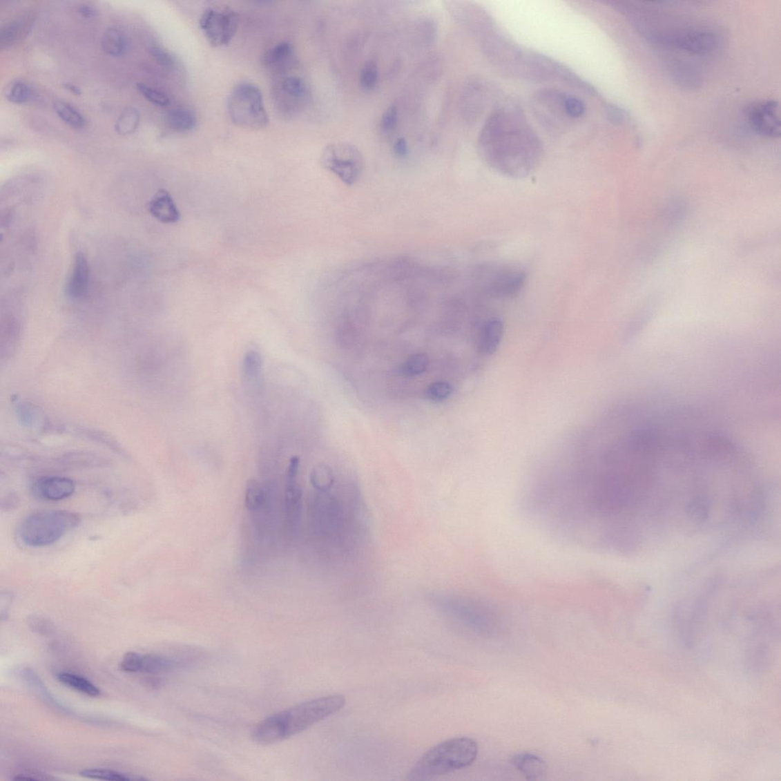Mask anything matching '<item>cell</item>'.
Listing matches in <instances>:
<instances>
[{
    "label": "cell",
    "instance_id": "cell-44",
    "mask_svg": "<svg viewBox=\"0 0 781 781\" xmlns=\"http://www.w3.org/2000/svg\"><path fill=\"white\" fill-rule=\"evenodd\" d=\"M64 87L73 94L76 95V96H79V95L81 94V90H80L77 86L67 84L64 85Z\"/></svg>",
    "mask_w": 781,
    "mask_h": 781
},
{
    "label": "cell",
    "instance_id": "cell-36",
    "mask_svg": "<svg viewBox=\"0 0 781 781\" xmlns=\"http://www.w3.org/2000/svg\"><path fill=\"white\" fill-rule=\"evenodd\" d=\"M565 109L569 119H579L585 114L586 105L583 102L571 95L566 94L565 97Z\"/></svg>",
    "mask_w": 781,
    "mask_h": 781
},
{
    "label": "cell",
    "instance_id": "cell-23",
    "mask_svg": "<svg viewBox=\"0 0 781 781\" xmlns=\"http://www.w3.org/2000/svg\"><path fill=\"white\" fill-rule=\"evenodd\" d=\"M177 666V662L167 657L157 655H142L140 673L163 674Z\"/></svg>",
    "mask_w": 781,
    "mask_h": 781
},
{
    "label": "cell",
    "instance_id": "cell-22",
    "mask_svg": "<svg viewBox=\"0 0 781 781\" xmlns=\"http://www.w3.org/2000/svg\"><path fill=\"white\" fill-rule=\"evenodd\" d=\"M57 680L64 686L90 697H98L101 691L93 682L84 677L70 673H59L56 675Z\"/></svg>",
    "mask_w": 781,
    "mask_h": 781
},
{
    "label": "cell",
    "instance_id": "cell-19",
    "mask_svg": "<svg viewBox=\"0 0 781 781\" xmlns=\"http://www.w3.org/2000/svg\"><path fill=\"white\" fill-rule=\"evenodd\" d=\"M503 330L505 327L501 319L492 318L487 320L479 334V349L481 353L486 355L494 354L502 340Z\"/></svg>",
    "mask_w": 781,
    "mask_h": 781
},
{
    "label": "cell",
    "instance_id": "cell-24",
    "mask_svg": "<svg viewBox=\"0 0 781 781\" xmlns=\"http://www.w3.org/2000/svg\"><path fill=\"white\" fill-rule=\"evenodd\" d=\"M166 120L168 125L177 133H188L196 126L195 115L186 108L173 109L167 115Z\"/></svg>",
    "mask_w": 781,
    "mask_h": 781
},
{
    "label": "cell",
    "instance_id": "cell-17",
    "mask_svg": "<svg viewBox=\"0 0 781 781\" xmlns=\"http://www.w3.org/2000/svg\"><path fill=\"white\" fill-rule=\"evenodd\" d=\"M262 64L264 67L276 74L284 75L293 67L295 52L293 46L289 42L277 44L265 54Z\"/></svg>",
    "mask_w": 781,
    "mask_h": 781
},
{
    "label": "cell",
    "instance_id": "cell-21",
    "mask_svg": "<svg viewBox=\"0 0 781 781\" xmlns=\"http://www.w3.org/2000/svg\"><path fill=\"white\" fill-rule=\"evenodd\" d=\"M104 52L115 57H121L127 50V41L125 35L116 27H110L104 32L101 40Z\"/></svg>",
    "mask_w": 781,
    "mask_h": 781
},
{
    "label": "cell",
    "instance_id": "cell-20",
    "mask_svg": "<svg viewBox=\"0 0 781 781\" xmlns=\"http://www.w3.org/2000/svg\"><path fill=\"white\" fill-rule=\"evenodd\" d=\"M514 768L530 780H536L543 776L546 772V764L541 758L530 753L514 755L512 759Z\"/></svg>",
    "mask_w": 781,
    "mask_h": 781
},
{
    "label": "cell",
    "instance_id": "cell-10",
    "mask_svg": "<svg viewBox=\"0 0 781 781\" xmlns=\"http://www.w3.org/2000/svg\"><path fill=\"white\" fill-rule=\"evenodd\" d=\"M434 604L442 614L474 630H481V627L488 624L486 610L480 604L465 598L434 595Z\"/></svg>",
    "mask_w": 781,
    "mask_h": 781
},
{
    "label": "cell",
    "instance_id": "cell-9",
    "mask_svg": "<svg viewBox=\"0 0 781 781\" xmlns=\"http://www.w3.org/2000/svg\"><path fill=\"white\" fill-rule=\"evenodd\" d=\"M484 272L483 289L494 298L516 296L523 289L527 279L523 270L514 266H488Z\"/></svg>",
    "mask_w": 781,
    "mask_h": 781
},
{
    "label": "cell",
    "instance_id": "cell-33",
    "mask_svg": "<svg viewBox=\"0 0 781 781\" xmlns=\"http://www.w3.org/2000/svg\"><path fill=\"white\" fill-rule=\"evenodd\" d=\"M378 70L374 61H368L363 65L360 72V83L362 88L366 90H374L378 83Z\"/></svg>",
    "mask_w": 781,
    "mask_h": 781
},
{
    "label": "cell",
    "instance_id": "cell-35",
    "mask_svg": "<svg viewBox=\"0 0 781 781\" xmlns=\"http://www.w3.org/2000/svg\"><path fill=\"white\" fill-rule=\"evenodd\" d=\"M452 392V386L447 382H435L430 385L425 392V396L434 403H441L447 399Z\"/></svg>",
    "mask_w": 781,
    "mask_h": 781
},
{
    "label": "cell",
    "instance_id": "cell-30",
    "mask_svg": "<svg viewBox=\"0 0 781 781\" xmlns=\"http://www.w3.org/2000/svg\"><path fill=\"white\" fill-rule=\"evenodd\" d=\"M428 365L429 358L426 354H414L403 364L400 372L407 377L419 376L427 370Z\"/></svg>",
    "mask_w": 781,
    "mask_h": 781
},
{
    "label": "cell",
    "instance_id": "cell-41",
    "mask_svg": "<svg viewBox=\"0 0 781 781\" xmlns=\"http://www.w3.org/2000/svg\"><path fill=\"white\" fill-rule=\"evenodd\" d=\"M394 153L396 155L401 158L406 157L408 155V144L404 137H399L396 141L393 146Z\"/></svg>",
    "mask_w": 781,
    "mask_h": 781
},
{
    "label": "cell",
    "instance_id": "cell-28",
    "mask_svg": "<svg viewBox=\"0 0 781 781\" xmlns=\"http://www.w3.org/2000/svg\"><path fill=\"white\" fill-rule=\"evenodd\" d=\"M33 91L30 85L24 80L17 79L7 86L6 98L10 103L23 104L27 103L32 97Z\"/></svg>",
    "mask_w": 781,
    "mask_h": 781
},
{
    "label": "cell",
    "instance_id": "cell-27",
    "mask_svg": "<svg viewBox=\"0 0 781 781\" xmlns=\"http://www.w3.org/2000/svg\"><path fill=\"white\" fill-rule=\"evenodd\" d=\"M55 111L58 117L70 127L81 129L85 126L86 121L83 115L70 104L64 103V102H57L55 104Z\"/></svg>",
    "mask_w": 781,
    "mask_h": 781
},
{
    "label": "cell",
    "instance_id": "cell-1",
    "mask_svg": "<svg viewBox=\"0 0 781 781\" xmlns=\"http://www.w3.org/2000/svg\"><path fill=\"white\" fill-rule=\"evenodd\" d=\"M479 154L494 170L506 176H528L543 155L541 140L524 115L502 106L488 117L478 141Z\"/></svg>",
    "mask_w": 781,
    "mask_h": 781
},
{
    "label": "cell",
    "instance_id": "cell-34",
    "mask_svg": "<svg viewBox=\"0 0 781 781\" xmlns=\"http://www.w3.org/2000/svg\"><path fill=\"white\" fill-rule=\"evenodd\" d=\"M136 87L138 92L152 104L162 107L170 104L169 97L164 93L142 83L137 84Z\"/></svg>",
    "mask_w": 781,
    "mask_h": 781
},
{
    "label": "cell",
    "instance_id": "cell-38",
    "mask_svg": "<svg viewBox=\"0 0 781 781\" xmlns=\"http://www.w3.org/2000/svg\"><path fill=\"white\" fill-rule=\"evenodd\" d=\"M149 52L153 59L164 68H172L176 64L174 57L166 50L159 46H151Z\"/></svg>",
    "mask_w": 781,
    "mask_h": 781
},
{
    "label": "cell",
    "instance_id": "cell-18",
    "mask_svg": "<svg viewBox=\"0 0 781 781\" xmlns=\"http://www.w3.org/2000/svg\"><path fill=\"white\" fill-rule=\"evenodd\" d=\"M32 26V16H24L5 25L0 31V48L8 49L17 45L30 32Z\"/></svg>",
    "mask_w": 781,
    "mask_h": 781
},
{
    "label": "cell",
    "instance_id": "cell-15",
    "mask_svg": "<svg viewBox=\"0 0 781 781\" xmlns=\"http://www.w3.org/2000/svg\"><path fill=\"white\" fill-rule=\"evenodd\" d=\"M488 86L481 80L474 79L465 87L462 106L464 117L470 122L477 119L483 112L488 99Z\"/></svg>",
    "mask_w": 781,
    "mask_h": 781
},
{
    "label": "cell",
    "instance_id": "cell-26",
    "mask_svg": "<svg viewBox=\"0 0 781 781\" xmlns=\"http://www.w3.org/2000/svg\"><path fill=\"white\" fill-rule=\"evenodd\" d=\"M140 122V113L134 107H128L124 110L115 123L116 133L120 135H128L135 133Z\"/></svg>",
    "mask_w": 781,
    "mask_h": 781
},
{
    "label": "cell",
    "instance_id": "cell-42",
    "mask_svg": "<svg viewBox=\"0 0 781 781\" xmlns=\"http://www.w3.org/2000/svg\"><path fill=\"white\" fill-rule=\"evenodd\" d=\"M79 12L85 19H91L97 16V10L89 5H83L79 7Z\"/></svg>",
    "mask_w": 781,
    "mask_h": 781
},
{
    "label": "cell",
    "instance_id": "cell-4",
    "mask_svg": "<svg viewBox=\"0 0 781 781\" xmlns=\"http://www.w3.org/2000/svg\"><path fill=\"white\" fill-rule=\"evenodd\" d=\"M80 523L79 517L67 510H46L25 518L19 525L18 535L23 544L30 547L52 545Z\"/></svg>",
    "mask_w": 781,
    "mask_h": 781
},
{
    "label": "cell",
    "instance_id": "cell-3",
    "mask_svg": "<svg viewBox=\"0 0 781 781\" xmlns=\"http://www.w3.org/2000/svg\"><path fill=\"white\" fill-rule=\"evenodd\" d=\"M478 744L468 737H458L430 749L407 773V780L425 781L469 767L477 758Z\"/></svg>",
    "mask_w": 781,
    "mask_h": 781
},
{
    "label": "cell",
    "instance_id": "cell-14",
    "mask_svg": "<svg viewBox=\"0 0 781 781\" xmlns=\"http://www.w3.org/2000/svg\"><path fill=\"white\" fill-rule=\"evenodd\" d=\"M90 268L85 254H76L70 273L65 284V294L73 300L84 298L89 290Z\"/></svg>",
    "mask_w": 781,
    "mask_h": 781
},
{
    "label": "cell",
    "instance_id": "cell-2",
    "mask_svg": "<svg viewBox=\"0 0 781 781\" xmlns=\"http://www.w3.org/2000/svg\"><path fill=\"white\" fill-rule=\"evenodd\" d=\"M346 699L343 695L321 697L277 713L262 721L253 733L255 742L261 744L280 742L308 729L343 709Z\"/></svg>",
    "mask_w": 781,
    "mask_h": 781
},
{
    "label": "cell",
    "instance_id": "cell-40",
    "mask_svg": "<svg viewBox=\"0 0 781 781\" xmlns=\"http://www.w3.org/2000/svg\"><path fill=\"white\" fill-rule=\"evenodd\" d=\"M607 115L609 121L615 125H620L626 120V113L621 108L615 106L607 108Z\"/></svg>",
    "mask_w": 781,
    "mask_h": 781
},
{
    "label": "cell",
    "instance_id": "cell-6",
    "mask_svg": "<svg viewBox=\"0 0 781 781\" xmlns=\"http://www.w3.org/2000/svg\"><path fill=\"white\" fill-rule=\"evenodd\" d=\"M320 162L347 186H353L361 177L364 160L361 151L354 144L338 142L327 145Z\"/></svg>",
    "mask_w": 781,
    "mask_h": 781
},
{
    "label": "cell",
    "instance_id": "cell-8",
    "mask_svg": "<svg viewBox=\"0 0 781 781\" xmlns=\"http://www.w3.org/2000/svg\"><path fill=\"white\" fill-rule=\"evenodd\" d=\"M200 28L210 45L220 48L228 46L235 36L239 24L238 14L225 7L207 9L202 15Z\"/></svg>",
    "mask_w": 781,
    "mask_h": 781
},
{
    "label": "cell",
    "instance_id": "cell-25",
    "mask_svg": "<svg viewBox=\"0 0 781 781\" xmlns=\"http://www.w3.org/2000/svg\"><path fill=\"white\" fill-rule=\"evenodd\" d=\"M671 76L675 81L681 86L688 88H695L700 84V78L698 72L688 64H676L671 68Z\"/></svg>",
    "mask_w": 781,
    "mask_h": 781
},
{
    "label": "cell",
    "instance_id": "cell-7",
    "mask_svg": "<svg viewBox=\"0 0 781 781\" xmlns=\"http://www.w3.org/2000/svg\"><path fill=\"white\" fill-rule=\"evenodd\" d=\"M649 34L655 41L692 55H709L718 46L717 36L703 29H677L675 31Z\"/></svg>",
    "mask_w": 781,
    "mask_h": 781
},
{
    "label": "cell",
    "instance_id": "cell-29",
    "mask_svg": "<svg viewBox=\"0 0 781 781\" xmlns=\"http://www.w3.org/2000/svg\"><path fill=\"white\" fill-rule=\"evenodd\" d=\"M80 775L84 778L103 780H113V781H128V780H140L143 778L139 777H135L129 775V773H122L113 770L107 769H86L80 772Z\"/></svg>",
    "mask_w": 781,
    "mask_h": 781
},
{
    "label": "cell",
    "instance_id": "cell-43",
    "mask_svg": "<svg viewBox=\"0 0 781 781\" xmlns=\"http://www.w3.org/2000/svg\"><path fill=\"white\" fill-rule=\"evenodd\" d=\"M17 503L18 499L17 496L10 494V496H8V497L6 498L5 501H3L2 508L3 509H11L13 508L15 505H17Z\"/></svg>",
    "mask_w": 781,
    "mask_h": 781
},
{
    "label": "cell",
    "instance_id": "cell-31",
    "mask_svg": "<svg viewBox=\"0 0 781 781\" xmlns=\"http://www.w3.org/2000/svg\"><path fill=\"white\" fill-rule=\"evenodd\" d=\"M264 494L260 484L256 479L248 481L246 489L245 503L247 509L255 510L260 508L264 502Z\"/></svg>",
    "mask_w": 781,
    "mask_h": 781
},
{
    "label": "cell",
    "instance_id": "cell-5",
    "mask_svg": "<svg viewBox=\"0 0 781 781\" xmlns=\"http://www.w3.org/2000/svg\"><path fill=\"white\" fill-rule=\"evenodd\" d=\"M228 110L233 123L240 128L260 130L268 126L262 95L253 84L243 83L235 86L229 97Z\"/></svg>",
    "mask_w": 781,
    "mask_h": 781
},
{
    "label": "cell",
    "instance_id": "cell-16",
    "mask_svg": "<svg viewBox=\"0 0 781 781\" xmlns=\"http://www.w3.org/2000/svg\"><path fill=\"white\" fill-rule=\"evenodd\" d=\"M151 215L163 224H175L180 220L181 214L173 197L166 189H160L148 204Z\"/></svg>",
    "mask_w": 781,
    "mask_h": 781
},
{
    "label": "cell",
    "instance_id": "cell-13",
    "mask_svg": "<svg viewBox=\"0 0 781 781\" xmlns=\"http://www.w3.org/2000/svg\"><path fill=\"white\" fill-rule=\"evenodd\" d=\"M31 491L35 498L46 501H61L70 497L75 492L74 481L60 476L41 477L35 480Z\"/></svg>",
    "mask_w": 781,
    "mask_h": 781
},
{
    "label": "cell",
    "instance_id": "cell-37",
    "mask_svg": "<svg viewBox=\"0 0 781 781\" xmlns=\"http://www.w3.org/2000/svg\"><path fill=\"white\" fill-rule=\"evenodd\" d=\"M398 119V112L396 106L392 105L387 108L383 114L381 127L385 133H392L396 130Z\"/></svg>",
    "mask_w": 781,
    "mask_h": 781
},
{
    "label": "cell",
    "instance_id": "cell-12",
    "mask_svg": "<svg viewBox=\"0 0 781 781\" xmlns=\"http://www.w3.org/2000/svg\"><path fill=\"white\" fill-rule=\"evenodd\" d=\"M748 119L758 135L769 138L780 136V105L776 101H764L754 105L749 109Z\"/></svg>",
    "mask_w": 781,
    "mask_h": 781
},
{
    "label": "cell",
    "instance_id": "cell-39",
    "mask_svg": "<svg viewBox=\"0 0 781 781\" xmlns=\"http://www.w3.org/2000/svg\"><path fill=\"white\" fill-rule=\"evenodd\" d=\"M141 659V654L135 652H128L124 655L120 663V668L123 671H126V673H140Z\"/></svg>",
    "mask_w": 781,
    "mask_h": 781
},
{
    "label": "cell",
    "instance_id": "cell-11",
    "mask_svg": "<svg viewBox=\"0 0 781 781\" xmlns=\"http://www.w3.org/2000/svg\"><path fill=\"white\" fill-rule=\"evenodd\" d=\"M276 105L284 115H293L301 110L308 99V86L297 76L281 77L273 86Z\"/></svg>",
    "mask_w": 781,
    "mask_h": 781
},
{
    "label": "cell",
    "instance_id": "cell-32",
    "mask_svg": "<svg viewBox=\"0 0 781 781\" xmlns=\"http://www.w3.org/2000/svg\"><path fill=\"white\" fill-rule=\"evenodd\" d=\"M262 367L260 355L255 351L248 352L243 362V374L248 382L257 380Z\"/></svg>",
    "mask_w": 781,
    "mask_h": 781
}]
</instances>
